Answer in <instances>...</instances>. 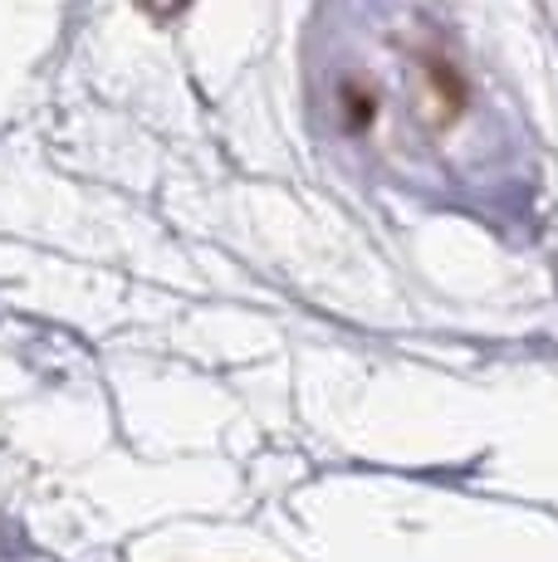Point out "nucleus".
Here are the masks:
<instances>
[{
	"instance_id": "nucleus-1",
	"label": "nucleus",
	"mask_w": 558,
	"mask_h": 562,
	"mask_svg": "<svg viewBox=\"0 0 558 562\" xmlns=\"http://www.w3.org/2000/svg\"><path fill=\"white\" fill-rule=\"evenodd\" d=\"M191 0H137V10H147L153 20H177Z\"/></svg>"
}]
</instances>
